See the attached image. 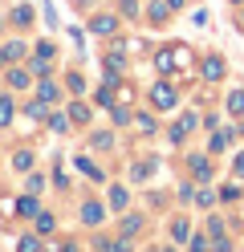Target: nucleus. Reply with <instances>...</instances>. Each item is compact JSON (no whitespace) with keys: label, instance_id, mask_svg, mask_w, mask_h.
<instances>
[{"label":"nucleus","instance_id":"obj_1","mask_svg":"<svg viewBox=\"0 0 244 252\" xmlns=\"http://www.w3.org/2000/svg\"><path fill=\"white\" fill-rule=\"evenodd\" d=\"M151 102H155V110H171V106H175V90H171V82H159V86L151 90Z\"/></svg>","mask_w":244,"mask_h":252},{"label":"nucleus","instance_id":"obj_2","mask_svg":"<svg viewBox=\"0 0 244 252\" xmlns=\"http://www.w3.org/2000/svg\"><path fill=\"white\" fill-rule=\"evenodd\" d=\"M183 61V49H159V57H155V65H159V73H175V65Z\"/></svg>","mask_w":244,"mask_h":252},{"label":"nucleus","instance_id":"obj_3","mask_svg":"<svg viewBox=\"0 0 244 252\" xmlns=\"http://www.w3.org/2000/svg\"><path fill=\"white\" fill-rule=\"evenodd\" d=\"M90 29L98 37H106V33H114V29H118V17H110V12H98V17L90 21Z\"/></svg>","mask_w":244,"mask_h":252},{"label":"nucleus","instance_id":"obj_4","mask_svg":"<svg viewBox=\"0 0 244 252\" xmlns=\"http://www.w3.org/2000/svg\"><path fill=\"white\" fill-rule=\"evenodd\" d=\"M224 73H228V65H224V57H208V61H204V77H208V82H220Z\"/></svg>","mask_w":244,"mask_h":252},{"label":"nucleus","instance_id":"obj_5","mask_svg":"<svg viewBox=\"0 0 244 252\" xmlns=\"http://www.w3.org/2000/svg\"><path fill=\"white\" fill-rule=\"evenodd\" d=\"M81 220H86L90 228H98V224H102V203H94V199H86V203H81Z\"/></svg>","mask_w":244,"mask_h":252},{"label":"nucleus","instance_id":"obj_6","mask_svg":"<svg viewBox=\"0 0 244 252\" xmlns=\"http://www.w3.org/2000/svg\"><path fill=\"white\" fill-rule=\"evenodd\" d=\"M65 114H70V122H73V126H86V122H90V106H86V102H73L70 110H65Z\"/></svg>","mask_w":244,"mask_h":252},{"label":"nucleus","instance_id":"obj_7","mask_svg":"<svg viewBox=\"0 0 244 252\" xmlns=\"http://www.w3.org/2000/svg\"><path fill=\"white\" fill-rule=\"evenodd\" d=\"M228 110H232L236 118H244V86H236V90H228Z\"/></svg>","mask_w":244,"mask_h":252},{"label":"nucleus","instance_id":"obj_8","mask_svg":"<svg viewBox=\"0 0 244 252\" xmlns=\"http://www.w3.org/2000/svg\"><path fill=\"white\" fill-rule=\"evenodd\" d=\"M4 77H8V86H12V90H25V86L33 82V69H8Z\"/></svg>","mask_w":244,"mask_h":252},{"label":"nucleus","instance_id":"obj_9","mask_svg":"<svg viewBox=\"0 0 244 252\" xmlns=\"http://www.w3.org/2000/svg\"><path fill=\"white\" fill-rule=\"evenodd\" d=\"M187 236H191V224H187V220H183V216L171 220V240H175V244H183Z\"/></svg>","mask_w":244,"mask_h":252},{"label":"nucleus","instance_id":"obj_10","mask_svg":"<svg viewBox=\"0 0 244 252\" xmlns=\"http://www.w3.org/2000/svg\"><path fill=\"white\" fill-rule=\"evenodd\" d=\"M187 163H191V171H195V179H211V163L204 159V155H191Z\"/></svg>","mask_w":244,"mask_h":252},{"label":"nucleus","instance_id":"obj_11","mask_svg":"<svg viewBox=\"0 0 244 252\" xmlns=\"http://www.w3.org/2000/svg\"><path fill=\"white\" fill-rule=\"evenodd\" d=\"M146 12H151V21H167L171 4H167V0H146Z\"/></svg>","mask_w":244,"mask_h":252},{"label":"nucleus","instance_id":"obj_12","mask_svg":"<svg viewBox=\"0 0 244 252\" xmlns=\"http://www.w3.org/2000/svg\"><path fill=\"white\" fill-rule=\"evenodd\" d=\"M16 212H21V216H41V212H37V191H29L21 203H16Z\"/></svg>","mask_w":244,"mask_h":252},{"label":"nucleus","instance_id":"obj_13","mask_svg":"<svg viewBox=\"0 0 244 252\" xmlns=\"http://www.w3.org/2000/svg\"><path fill=\"white\" fill-rule=\"evenodd\" d=\"M37 98H41V102H57V98H61V90H57L53 82H41V86H37Z\"/></svg>","mask_w":244,"mask_h":252},{"label":"nucleus","instance_id":"obj_14","mask_svg":"<svg viewBox=\"0 0 244 252\" xmlns=\"http://www.w3.org/2000/svg\"><path fill=\"white\" fill-rule=\"evenodd\" d=\"M53 228H57V216H53V212H41V216H37V232H41V236H49Z\"/></svg>","mask_w":244,"mask_h":252},{"label":"nucleus","instance_id":"obj_15","mask_svg":"<svg viewBox=\"0 0 244 252\" xmlns=\"http://www.w3.org/2000/svg\"><path fill=\"white\" fill-rule=\"evenodd\" d=\"M41 236V232H37ZM37 236H21V240H16V252H41V240Z\"/></svg>","mask_w":244,"mask_h":252},{"label":"nucleus","instance_id":"obj_16","mask_svg":"<svg viewBox=\"0 0 244 252\" xmlns=\"http://www.w3.org/2000/svg\"><path fill=\"white\" fill-rule=\"evenodd\" d=\"M142 232V216H126L122 220V236H139Z\"/></svg>","mask_w":244,"mask_h":252},{"label":"nucleus","instance_id":"obj_17","mask_svg":"<svg viewBox=\"0 0 244 252\" xmlns=\"http://www.w3.org/2000/svg\"><path fill=\"white\" fill-rule=\"evenodd\" d=\"M49 130L65 134V130H70V114H49Z\"/></svg>","mask_w":244,"mask_h":252},{"label":"nucleus","instance_id":"obj_18","mask_svg":"<svg viewBox=\"0 0 244 252\" xmlns=\"http://www.w3.org/2000/svg\"><path fill=\"white\" fill-rule=\"evenodd\" d=\"M126 199H130V195H126V187H114V191H110V208H114V212H122V208H126Z\"/></svg>","mask_w":244,"mask_h":252},{"label":"nucleus","instance_id":"obj_19","mask_svg":"<svg viewBox=\"0 0 244 252\" xmlns=\"http://www.w3.org/2000/svg\"><path fill=\"white\" fill-rule=\"evenodd\" d=\"M8 122H12V98L0 94V126H8Z\"/></svg>","mask_w":244,"mask_h":252},{"label":"nucleus","instance_id":"obj_20","mask_svg":"<svg viewBox=\"0 0 244 252\" xmlns=\"http://www.w3.org/2000/svg\"><path fill=\"white\" fill-rule=\"evenodd\" d=\"M73 163H77V171H81V175H90V179H102V171H98L90 159H73Z\"/></svg>","mask_w":244,"mask_h":252},{"label":"nucleus","instance_id":"obj_21","mask_svg":"<svg viewBox=\"0 0 244 252\" xmlns=\"http://www.w3.org/2000/svg\"><path fill=\"white\" fill-rule=\"evenodd\" d=\"M0 53H4V61H16V57L25 53V45H21V41H8V45H4Z\"/></svg>","mask_w":244,"mask_h":252},{"label":"nucleus","instance_id":"obj_22","mask_svg":"<svg viewBox=\"0 0 244 252\" xmlns=\"http://www.w3.org/2000/svg\"><path fill=\"white\" fill-rule=\"evenodd\" d=\"M12 167H16V171H29V167H33V155H29V151H16V155H12Z\"/></svg>","mask_w":244,"mask_h":252},{"label":"nucleus","instance_id":"obj_23","mask_svg":"<svg viewBox=\"0 0 244 252\" xmlns=\"http://www.w3.org/2000/svg\"><path fill=\"white\" fill-rule=\"evenodd\" d=\"M65 86H70L73 94H86V77H81V73H70V77H65Z\"/></svg>","mask_w":244,"mask_h":252},{"label":"nucleus","instance_id":"obj_24","mask_svg":"<svg viewBox=\"0 0 244 252\" xmlns=\"http://www.w3.org/2000/svg\"><path fill=\"white\" fill-rule=\"evenodd\" d=\"M110 118H114V126H126V122H130V110H126V106H118V110L110 106Z\"/></svg>","mask_w":244,"mask_h":252},{"label":"nucleus","instance_id":"obj_25","mask_svg":"<svg viewBox=\"0 0 244 252\" xmlns=\"http://www.w3.org/2000/svg\"><path fill=\"white\" fill-rule=\"evenodd\" d=\"M208 236H211V240H216V236H224V220H220V216L208 220Z\"/></svg>","mask_w":244,"mask_h":252},{"label":"nucleus","instance_id":"obj_26","mask_svg":"<svg viewBox=\"0 0 244 252\" xmlns=\"http://www.w3.org/2000/svg\"><path fill=\"white\" fill-rule=\"evenodd\" d=\"M155 171V159H146V163H135V179H146Z\"/></svg>","mask_w":244,"mask_h":252},{"label":"nucleus","instance_id":"obj_27","mask_svg":"<svg viewBox=\"0 0 244 252\" xmlns=\"http://www.w3.org/2000/svg\"><path fill=\"white\" fill-rule=\"evenodd\" d=\"M12 17H16V25H29V21H33V8H29V4H21V8L12 12Z\"/></svg>","mask_w":244,"mask_h":252},{"label":"nucleus","instance_id":"obj_28","mask_svg":"<svg viewBox=\"0 0 244 252\" xmlns=\"http://www.w3.org/2000/svg\"><path fill=\"white\" fill-rule=\"evenodd\" d=\"M37 53H41V57H49V61L57 57V49H53V41H37Z\"/></svg>","mask_w":244,"mask_h":252},{"label":"nucleus","instance_id":"obj_29","mask_svg":"<svg viewBox=\"0 0 244 252\" xmlns=\"http://www.w3.org/2000/svg\"><path fill=\"white\" fill-rule=\"evenodd\" d=\"M29 69H33V73H45V69H49V57H41V53H37V57L29 61Z\"/></svg>","mask_w":244,"mask_h":252},{"label":"nucleus","instance_id":"obj_30","mask_svg":"<svg viewBox=\"0 0 244 252\" xmlns=\"http://www.w3.org/2000/svg\"><path fill=\"white\" fill-rule=\"evenodd\" d=\"M135 122H139V130H146V134H151V130H155V118H151V114H139Z\"/></svg>","mask_w":244,"mask_h":252},{"label":"nucleus","instance_id":"obj_31","mask_svg":"<svg viewBox=\"0 0 244 252\" xmlns=\"http://www.w3.org/2000/svg\"><path fill=\"white\" fill-rule=\"evenodd\" d=\"M236 195H240L236 183H224V187H220V199H236Z\"/></svg>","mask_w":244,"mask_h":252},{"label":"nucleus","instance_id":"obj_32","mask_svg":"<svg viewBox=\"0 0 244 252\" xmlns=\"http://www.w3.org/2000/svg\"><path fill=\"white\" fill-rule=\"evenodd\" d=\"M118 8L126 12V17H135V12H139V0H118Z\"/></svg>","mask_w":244,"mask_h":252},{"label":"nucleus","instance_id":"obj_33","mask_svg":"<svg viewBox=\"0 0 244 252\" xmlns=\"http://www.w3.org/2000/svg\"><path fill=\"white\" fill-rule=\"evenodd\" d=\"M208 147H211V151H224V147H228V134H211Z\"/></svg>","mask_w":244,"mask_h":252},{"label":"nucleus","instance_id":"obj_34","mask_svg":"<svg viewBox=\"0 0 244 252\" xmlns=\"http://www.w3.org/2000/svg\"><path fill=\"white\" fill-rule=\"evenodd\" d=\"M195 203H200V208H211V203H216V195H211V191H200V195H195Z\"/></svg>","mask_w":244,"mask_h":252},{"label":"nucleus","instance_id":"obj_35","mask_svg":"<svg viewBox=\"0 0 244 252\" xmlns=\"http://www.w3.org/2000/svg\"><path fill=\"white\" fill-rule=\"evenodd\" d=\"M211 248H216V252H232V240H224V236H216V240H211Z\"/></svg>","mask_w":244,"mask_h":252},{"label":"nucleus","instance_id":"obj_36","mask_svg":"<svg viewBox=\"0 0 244 252\" xmlns=\"http://www.w3.org/2000/svg\"><path fill=\"white\" fill-rule=\"evenodd\" d=\"M98 106H114V98H110V86H106V90H98Z\"/></svg>","mask_w":244,"mask_h":252},{"label":"nucleus","instance_id":"obj_37","mask_svg":"<svg viewBox=\"0 0 244 252\" xmlns=\"http://www.w3.org/2000/svg\"><path fill=\"white\" fill-rule=\"evenodd\" d=\"M45 187V175H29V191H41Z\"/></svg>","mask_w":244,"mask_h":252},{"label":"nucleus","instance_id":"obj_38","mask_svg":"<svg viewBox=\"0 0 244 252\" xmlns=\"http://www.w3.org/2000/svg\"><path fill=\"white\" fill-rule=\"evenodd\" d=\"M179 199H183V203H191V199H195V191H191V183H183V187H179Z\"/></svg>","mask_w":244,"mask_h":252},{"label":"nucleus","instance_id":"obj_39","mask_svg":"<svg viewBox=\"0 0 244 252\" xmlns=\"http://www.w3.org/2000/svg\"><path fill=\"white\" fill-rule=\"evenodd\" d=\"M110 252H130V240H126V236H122V240H114V248Z\"/></svg>","mask_w":244,"mask_h":252},{"label":"nucleus","instance_id":"obj_40","mask_svg":"<svg viewBox=\"0 0 244 252\" xmlns=\"http://www.w3.org/2000/svg\"><path fill=\"white\" fill-rule=\"evenodd\" d=\"M191 252H208V240H191Z\"/></svg>","mask_w":244,"mask_h":252},{"label":"nucleus","instance_id":"obj_41","mask_svg":"<svg viewBox=\"0 0 244 252\" xmlns=\"http://www.w3.org/2000/svg\"><path fill=\"white\" fill-rule=\"evenodd\" d=\"M232 175H244V155L236 159V167H232Z\"/></svg>","mask_w":244,"mask_h":252},{"label":"nucleus","instance_id":"obj_42","mask_svg":"<svg viewBox=\"0 0 244 252\" xmlns=\"http://www.w3.org/2000/svg\"><path fill=\"white\" fill-rule=\"evenodd\" d=\"M167 4H171V8H183V0H167Z\"/></svg>","mask_w":244,"mask_h":252},{"label":"nucleus","instance_id":"obj_43","mask_svg":"<svg viewBox=\"0 0 244 252\" xmlns=\"http://www.w3.org/2000/svg\"><path fill=\"white\" fill-rule=\"evenodd\" d=\"M65 252H77V248H73V244H65Z\"/></svg>","mask_w":244,"mask_h":252},{"label":"nucleus","instance_id":"obj_44","mask_svg":"<svg viewBox=\"0 0 244 252\" xmlns=\"http://www.w3.org/2000/svg\"><path fill=\"white\" fill-rule=\"evenodd\" d=\"M240 29H244V8H240Z\"/></svg>","mask_w":244,"mask_h":252},{"label":"nucleus","instance_id":"obj_45","mask_svg":"<svg viewBox=\"0 0 244 252\" xmlns=\"http://www.w3.org/2000/svg\"><path fill=\"white\" fill-rule=\"evenodd\" d=\"M0 33H4V21H0Z\"/></svg>","mask_w":244,"mask_h":252},{"label":"nucleus","instance_id":"obj_46","mask_svg":"<svg viewBox=\"0 0 244 252\" xmlns=\"http://www.w3.org/2000/svg\"><path fill=\"white\" fill-rule=\"evenodd\" d=\"M232 4H240V0H232Z\"/></svg>","mask_w":244,"mask_h":252}]
</instances>
